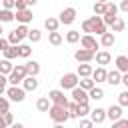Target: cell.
Masks as SVG:
<instances>
[{"instance_id": "1f68e13d", "label": "cell", "mask_w": 128, "mask_h": 128, "mask_svg": "<svg viewBox=\"0 0 128 128\" xmlns=\"http://www.w3.org/2000/svg\"><path fill=\"white\" fill-rule=\"evenodd\" d=\"M110 26H112V32H122V30H124V20L116 16V18H114V22H112Z\"/></svg>"}, {"instance_id": "816d5d0a", "label": "cell", "mask_w": 128, "mask_h": 128, "mask_svg": "<svg viewBox=\"0 0 128 128\" xmlns=\"http://www.w3.org/2000/svg\"><path fill=\"white\" fill-rule=\"evenodd\" d=\"M36 2H38V0H26V4H28V6H34Z\"/></svg>"}, {"instance_id": "f35d334b", "label": "cell", "mask_w": 128, "mask_h": 128, "mask_svg": "<svg viewBox=\"0 0 128 128\" xmlns=\"http://www.w3.org/2000/svg\"><path fill=\"white\" fill-rule=\"evenodd\" d=\"M86 114H90L88 102H86V104H78V116H86Z\"/></svg>"}, {"instance_id": "5bb4252c", "label": "cell", "mask_w": 128, "mask_h": 128, "mask_svg": "<svg viewBox=\"0 0 128 128\" xmlns=\"http://www.w3.org/2000/svg\"><path fill=\"white\" fill-rule=\"evenodd\" d=\"M22 84H24V90L26 92H34L36 88H38V80H36V76H24V80H22Z\"/></svg>"}, {"instance_id": "ba28073f", "label": "cell", "mask_w": 128, "mask_h": 128, "mask_svg": "<svg viewBox=\"0 0 128 128\" xmlns=\"http://www.w3.org/2000/svg\"><path fill=\"white\" fill-rule=\"evenodd\" d=\"M94 50H88V48H80V50H76L74 52V58H76V62H92L94 60Z\"/></svg>"}, {"instance_id": "484cf974", "label": "cell", "mask_w": 128, "mask_h": 128, "mask_svg": "<svg viewBox=\"0 0 128 128\" xmlns=\"http://www.w3.org/2000/svg\"><path fill=\"white\" fill-rule=\"evenodd\" d=\"M12 68H14L12 60H8V58L0 60V74H10V72H12Z\"/></svg>"}, {"instance_id": "db71d44e", "label": "cell", "mask_w": 128, "mask_h": 128, "mask_svg": "<svg viewBox=\"0 0 128 128\" xmlns=\"http://www.w3.org/2000/svg\"><path fill=\"white\" fill-rule=\"evenodd\" d=\"M96 2H108V0H96Z\"/></svg>"}, {"instance_id": "ac0fdd59", "label": "cell", "mask_w": 128, "mask_h": 128, "mask_svg": "<svg viewBox=\"0 0 128 128\" xmlns=\"http://www.w3.org/2000/svg\"><path fill=\"white\" fill-rule=\"evenodd\" d=\"M92 70H94V68H92L88 62H80V64H78V72H76V74H78L80 78H86V76H92Z\"/></svg>"}, {"instance_id": "f6af8a7d", "label": "cell", "mask_w": 128, "mask_h": 128, "mask_svg": "<svg viewBox=\"0 0 128 128\" xmlns=\"http://www.w3.org/2000/svg\"><path fill=\"white\" fill-rule=\"evenodd\" d=\"M2 6H4V8H10V10H12V8L16 6V0H2Z\"/></svg>"}, {"instance_id": "2e32d148", "label": "cell", "mask_w": 128, "mask_h": 128, "mask_svg": "<svg viewBox=\"0 0 128 128\" xmlns=\"http://www.w3.org/2000/svg\"><path fill=\"white\" fill-rule=\"evenodd\" d=\"M114 42H116V36H114L112 32H104V34H100V44H102L104 48L114 46Z\"/></svg>"}, {"instance_id": "ffe728a7", "label": "cell", "mask_w": 128, "mask_h": 128, "mask_svg": "<svg viewBox=\"0 0 128 128\" xmlns=\"http://www.w3.org/2000/svg\"><path fill=\"white\" fill-rule=\"evenodd\" d=\"M2 52H4V58H8V60H14V58H18V56H20V54H18V46H16V44H8V48H4Z\"/></svg>"}, {"instance_id": "ab89813d", "label": "cell", "mask_w": 128, "mask_h": 128, "mask_svg": "<svg viewBox=\"0 0 128 128\" xmlns=\"http://www.w3.org/2000/svg\"><path fill=\"white\" fill-rule=\"evenodd\" d=\"M112 126H114V128H128V120H124V118L120 116L118 120H114V122H112Z\"/></svg>"}, {"instance_id": "74e56055", "label": "cell", "mask_w": 128, "mask_h": 128, "mask_svg": "<svg viewBox=\"0 0 128 128\" xmlns=\"http://www.w3.org/2000/svg\"><path fill=\"white\" fill-rule=\"evenodd\" d=\"M16 34H18L20 38H28V28H26V24H20V26L16 28Z\"/></svg>"}, {"instance_id": "f546056e", "label": "cell", "mask_w": 128, "mask_h": 128, "mask_svg": "<svg viewBox=\"0 0 128 128\" xmlns=\"http://www.w3.org/2000/svg\"><path fill=\"white\" fill-rule=\"evenodd\" d=\"M78 84H80V88H84V90H90V88H92L96 82H94L90 76H86V78H80V80H78Z\"/></svg>"}, {"instance_id": "5b68a950", "label": "cell", "mask_w": 128, "mask_h": 128, "mask_svg": "<svg viewBox=\"0 0 128 128\" xmlns=\"http://www.w3.org/2000/svg\"><path fill=\"white\" fill-rule=\"evenodd\" d=\"M48 98H50L52 104L68 108V98L64 96V90H50V92H48Z\"/></svg>"}, {"instance_id": "b9f144b4", "label": "cell", "mask_w": 128, "mask_h": 128, "mask_svg": "<svg viewBox=\"0 0 128 128\" xmlns=\"http://www.w3.org/2000/svg\"><path fill=\"white\" fill-rule=\"evenodd\" d=\"M2 116H4V122H6V126L14 124V116H12V112H10V110H6V112H4Z\"/></svg>"}, {"instance_id": "7402d4cb", "label": "cell", "mask_w": 128, "mask_h": 128, "mask_svg": "<svg viewBox=\"0 0 128 128\" xmlns=\"http://www.w3.org/2000/svg\"><path fill=\"white\" fill-rule=\"evenodd\" d=\"M116 70H120V72H128V56H124V54L116 56Z\"/></svg>"}, {"instance_id": "30bf717a", "label": "cell", "mask_w": 128, "mask_h": 128, "mask_svg": "<svg viewBox=\"0 0 128 128\" xmlns=\"http://www.w3.org/2000/svg\"><path fill=\"white\" fill-rule=\"evenodd\" d=\"M80 44H82V48H88V50H94V52H96V48H98V42H96V38H94L92 34L80 36Z\"/></svg>"}, {"instance_id": "f5cc1de1", "label": "cell", "mask_w": 128, "mask_h": 128, "mask_svg": "<svg viewBox=\"0 0 128 128\" xmlns=\"http://www.w3.org/2000/svg\"><path fill=\"white\" fill-rule=\"evenodd\" d=\"M0 36H2V22H0Z\"/></svg>"}, {"instance_id": "d590c367", "label": "cell", "mask_w": 128, "mask_h": 128, "mask_svg": "<svg viewBox=\"0 0 128 128\" xmlns=\"http://www.w3.org/2000/svg\"><path fill=\"white\" fill-rule=\"evenodd\" d=\"M104 10H106V2H96V4H94V14L102 16V14H104Z\"/></svg>"}, {"instance_id": "83f0119b", "label": "cell", "mask_w": 128, "mask_h": 128, "mask_svg": "<svg viewBox=\"0 0 128 128\" xmlns=\"http://www.w3.org/2000/svg\"><path fill=\"white\" fill-rule=\"evenodd\" d=\"M14 20V12L10 8H2L0 10V22H12Z\"/></svg>"}, {"instance_id": "f1b7e54d", "label": "cell", "mask_w": 128, "mask_h": 128, "mask_svg": "<svg viewBox=\"0 0 128 128\" xmlns=\"http://www.w3.org/2000/svg\"><path fill=\"white\" fill-rule=\"evenodd\" d=\"M66 42H68V44H76V42H80V32H78V30H70V32L66 34Z\"/></svg>"}, {"instance_id": "9a60e30c", "label": "cell", "mask_w": 128, "mask_h": 128, "mask_svg": "<svg viewBox=\"0 0 128 128\" xmlns=\"http://www.w3.org/2000/svg\"><path fill=\"white\" fill-rule=\"evenodd\" d=\"M120 116H122V106H120V104H114V106L110 104V108L106 110V118H110V120L114 122V120H118Z\"/></svg>"}, {"instance_id": "681fc988", "label": "cell", "mask_w": 128, "mask_h": 128, "mask_svg": "<svg viewBox=\"0 0 128 128\" xmlns=\"http://www.w3.org/2000/svg\"><path fill=\"white\" fill-rule=\"evenodd\" d=\"M120 82H122V84L128 88V72H124V76H122V80H120Z\"/></svg>"}, {"instance_id": "bcb514c9", "label": "cell", "mask_w": 128, "mask_h": 128, "mask_svg": "<svg viewBox=\"0 0 128 128\" xmlns=\"http://www.w3.org/2000/svg\"><path fill=\"white\" fill-rule=\"evenodd\" d=\"M92 124H94L92 120H80V128H90Z\"/></svg>"}, {"instance_id": "ee69618b", "label": "cell", "mask_w": 128, "mask_h": 128, "mask_svg": "<svg viewBox=\"0 0 128 128\" xmlns=\"http://www.w3.org/2000/svg\"><path fill=\"white\" fill-rule=\"evenodd\" d=\"M16 10H24V8H28V4H26V0H16V6H14Z\"/></svg>"}, {"instance_id": "d6986e66", "label": "cell", "mask_w": 128, "mask_h": 128, "mask_svg": "<svg viewBox=\"0 0 128 128\" xmlns=\"http://www.w3.org/2000/svg\"><path fill=\"white\" fill-rule=\"evenodd\" d=\"M106 68L104 66H98L96 70H92V80L94 82H106Z\"/></svg>"}, {"instance_id": "7c38bea8", "label": "cell", "mask_w": 128, "mask_h": 128, "mask_svg": "<svg viewBox=\"0 0 128 128\" xmlns=\"http://www.w3.org/2000/svg\"><path fill=\"white\" fill-rule=\"evenodd\" d=\"M14 18H16L20 24H28V22L32 20V10H28V8H24V10H16Z\"/></svg>"}, {"instance_id": "8992f818", "label": "cell", "mask_w": 128, "mask_h": 128, "mask_svg": "<svg viewBox=\"0 0 128 128\" xmlns=\"http://www.w3.org/2000/svg\"><path fill=\"white\" fill-rule=\"evenodd\" d=\"M6 96H8L12 102H22V100L26 98V90L16 84V86H10V88L6 90Z\"/></svg>"}, {"instance_id": "d4e9b609", "label": "cell", "mask_w": 128, "mask_h": 128, "mask_svg": "<svg viewBox=\"0 0 128 128\" xmlns=\"http://www.w3.org/2000/svg\"><path fill=\"white\" fill-rule=\"evenodd\" d=\"M88 96H90L92 100H102V98H104V90H102V88H96V84H94V86L88 90Z\"/></svg>"}, {"instance_id": "4316f807", "label": "cell", "mask_w": 128, "mask_h": 128, "mask_svg": "<svg viewBox=\"0 0 128 128\" xmlns=\"http://www.w3.org/2000/svg\"><path fill=\"white\" fill-rule=\"evenodd\" d=\"M44 26H46V30H48V32H52V30H58V26H60V20H58V18H46V20H44Z\"/></svg>"}, {"instance_id": "4dcf8cb0", "label": "cell", "mask_w": 128, "mask_h": 128, "mask_svg": "<svg viewBox=\"0 0 128 128\" xmlns=\"http://www.w3.org/2000/svg\"><path fill=\"white\" fill-rule=\"evenodd\" d=\"M66 110H68V116L70 118H78V102H74V100L68 102V108Z\"/></svg>"}, {"instance_id": "d6a6232c", "label": "cell", "mask_w": 128, "mask_h": 128, "mask_svg": "<svg viewBox=\"0 0 128 128\" xmlns=\"http://www.w3.org/2000/svg\"><path fill=\"white\" fill-rule=\"evenodd\" d=\"M28 38H30V42H40L42 32H40L38 28H32V30H28Z\"/></svg>"}, {"instance_id": "60d3db41", "label": "cell", "mask_w": 128, "mask_h": 128, "mask_svg": "<svg viewBox=\"0 0 128 128\" xmlns=\"http://www.w3.org/2000/svg\"><path fill=\"white\" fill-rule=\"evenodd\" d=\"M8 108H10V102H8V100H6V98L0 94V114H4Z\"/></svg>"}, {"instance_id": "4fadbf2b", "label": "cell", "mask_w": 128, "mask_h": 128, "mask_svg": "<svg viewBox=\"0 0 128 128\" xmlns=\"http://www.w3.org/2000/svg\"><path fill=\"white\" fill-rule=\"evenodd\" d=\"M94 58H96V62H98L100 66H106V64L112 62V54H110L108 50H100V52H96Z\"/></svg>"}, {"instance_id": "cb8c5ba5", "label": "cell", "mask_w": 128, "mask_h": 128, "mask_svg": "<svg viewBox=\"0 0 128 128\" xmlns=\"http://www.w3.org/2000/svg\"><path fill=\"white\" fill-rule=\"evenodd\" d=\"M50 106H52V104H50V98H48V96H42V98H38V102H36V108H38L40 112H48Z\"/></svg>"}, {"instance_id": "8d00e7d4", "label": "cell", "mask_w": 128, "mask_h": 128, "mask_svg": "<svg viewBox=\"0 0 128 128\" xmlns=\"http://www.w3.org/2000/svg\"><path fill=\"white\" fill-rule=\"evenodd\" d=\"M118 104L120 106H128V90H124V92L118 94Z\"/></svg>"}, {"instance_id": "9c48e42d", "label": "cell", "mask_w": 128, "mask_h": 128, "mask_svg": "<svg viewBox=\"0 0 128 128\" xmlns=\"http://www.w3.org/2000/svg\"><path fill=\"white\" fill-rule=\"evenodd\" d=\"M60 24H72L76 20V8H64L60 12Z\"/></svg>"}, {"instance_id": "e575fe53", "label": "cell", "mask_w": 128, "mask_h": 128, "mask_svg": "<svg viewBox=\"0 0 128 128\" xmlns=\"http://www.w3.org/2000/svg\"><path fill=\"white\" fill-rule=\"evenodd\" d=\"M8 42H10V44H16V46H18V44L22 42V38H20V36L16 34V30H12V32L8 34Z\"/></svg>"}, {"instance_id": "52a82bcc", "label": "cell", "mask_w": 128, "mask_h": 128, "mask_svg": "<svg viewBox=\"0 0 128 128\" xmlns=\"http://www.w3.org/2000/svg\"><path fill=\"white\" fill-rule=\"evenodd\" d=\"M72 100L78 102V104H86V102L90 100L88 90H84V88H80V86H74V88H72Z\"/></svg>"}, {"instance_id": "e0dca14e", "label": "cell", "mask_w": 128, "mask_h": 128, "mask_svg": "<svg viewBox=\"0 0 128 128\" xmlns=\"http://www.w3.org/2000/svg\"><path fill=\"white\" fill-rule=\"evenodd\" d=\"M120 80H122V72H120V70H110V72L106 74V82L112 84V86L120 84Z\"/></svg>"}, {"instance_id": "6da1fadb", "label": "cell", "mask_w": 128, "mask_h": 128, "mask_svg": "<svg viewBox=\"0 0 128 128\" xmlns=\"http://www.w3.org/2000/svg\"><path fill=\"white\" fill-rule=\"evenodd\" d=\"M82 30H84L86 34H92V32H96V34L100 36V34H104V32H106V24H104L102 16L94 14V16H90L88 20H84V22H82Z\"/></svg>"}, {"instance_id": "7bdbcfd3", "label": "cell", "mask_w": 128, "mask_h": 128, "mask_svg": "<svg viewBox=\"0 0 128 128\" xmlns=\"http://www.w3.org/2000/svg\"><path fill=\"white\" fill-rule=\"evenodd\" d=\"M6 82H8L6 74H0V94H4V92H6Z\"/></svg>"}, {"instance_id": "7a4b0ae2", "label": "cell", "mask_w": 128, "mask_h": 128, "mask_svg": "<svg viewBox=\"0 0 128 128\" xmlns=\"http://www.w3.org/2000/svg\"><path fill=\"white\" fill-rule=\"evenodd\" d=\"M48 114H50V118H52V122L54 124H62V122H66L70 116H68V110L64 108V106H56V104H52L50 108H48Z\"/></svg>"}, {"instance_id": "277c9868", "label": "cell", "mask_w": 128, "mask_h": 128, "mask_svg": "<svg viewBox=\"0 0 128 128\" xmlns=\"http://www.w3.org/2000/svg\"><path fill=\"white\" fill-rule=\"evenodd\" d=\"M78 80H80L78 74L68 72V74H64V76L60 78V86H62V90H72L74 86H78Z\"/></svg>"}, {"instance_id": "836d02e7", "label": "cell", "mask_w": 128, "mask_h": 128, "mask_svg": "<svg viewBox=\"0 0 128 128\" xmlns=\"http://www.w3.org/2000/svg\"><path fill=\"white\" fill-rule=\"evenodd\" d=\"M18 54H20L22 58H28V56L32 54V48H30L28 44H18Z\"/></svg>"}, {"instance_id": "c3c4849f", "label": "cell", "mask_w": 128, "mask_h": 128, "mask_svg": "<svg viewBox=\"0 0 128 128\" xmlns=\"http://www.w3.org/2000/svg\"><path fill=\"white\" fill-rule=\"evenodd\" d=\"M118 8H120V10H122V12H128V0H122V2H120V6H118Z\"/></svg>"}, {"instance_id": "8fae6325", "label": "cell", "mask_w": 128, "mask_h": 128, "mask_svg": "<svg viewBox=\"0 0 128 128\" xmlns=\"http://www.w3.org/2000/svg\"><path fill=\"white\" fill-rule=\"evenodd\" d=\"M90 120H92L94 124H102V122L106 120V110H104V108H94V110H90Z\"/></svg>"}, {"instance_id": "44dd1931", "label": "cell", "mask_w": 128, "mask_h": 128, "mask_svg": "<svg viewBox=\"0 0 128 128\" xmlns=\"http://www.w3.org/2000/svg\"><path fill=\"white\" fill-rule=\"evenodd\" d=\"M24 66H26V72H28L30 76H38V72H40V64H38L36 60H28Z\"/></svg>"}, {"instance_id": "7dc6e473", "label": "cell", "mask_w": 128, "mask_h": 128, "mask_svg": "<svg viewBox=\"0 0 128 128\" xmlns=\"http://www.w3.org/2000/svg\"><path fill=\"white\" fill-rule=\"evenodd\" d=\"M8 44H10V42H8V38H2V36H0V50L8 48Z\"/></svg>"}, {"instance_id": "f907efd6", "label": "cell", "mask_w": 128, "mask_h": 128, "mask_svg": "<svg viewBox=\"0 0 128 128\" xmlns=\"http://www.w3.org/2000/svg\"><path fill=\"white\" fill-rule=\"evenodd\" d=\"M0 128H6V122H4V116L0 114Z\"/></svg>"}, {"instance_id": "3957f363", "label": "cell", "mask_w": 128, "mask_h": 128, "mask_svg": "<svg viewBox=\"0 0 128 128\" xmlns=\"http://www.w3.org/2000/svg\"><path fill=\"white\" fill-rule=\"evenodd\" d=\"M24 76H28L26 66H24V64H16V66L12 68V72L8 74V82H10L12 86H16V84H20V82L24 80Z\"/></svg>"}, {"instance_id": "603a6c76", "label": "cell", "mask_w": 128, "mask_h": 128, "mask_svg": "<svg viewBox=\"0 0 128 128\" xmlns=\"http://www.w3.org/2000/svg\"><path fill=\"white\" fill-rule=\"evenodd\" d=\"M48 42H50L52 46H60V44H62V34H60L58 30H52V32L48 34Z\"/></svg>"}]
</instances>
